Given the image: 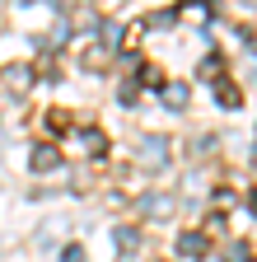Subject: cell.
I'll use <instances>...</instances> for the list:
<instances>
[{"label": "cell", "mask_w": 257, "mask_h": 262, "mask_svg": "<svg viewBox=\"0 0 257 262\" xmlns=\"http://www.w3.org/2000/svg\"><path fill=\"white\" fill-rule=\"evenodd\" d=\"M220 103H229V108H234V103H239V89H229V84H220Z\"/></svg>", "instance_id": "obj_3"}, {"label": "cell", "mask_w": 257, "mask_h": 262, "mask_svg": "<svg viewBox=\"0 0 257 262\" xmlns=\"http://www.w3.org/2000/svg\"><path fill=\"white\" fill-rule=\"evenodd\" d=\"M178 248H182V253H201V248H206V239H201V234H182V244H178Z\"/></svg>", "instance_id": "obj_2"}, {"label": "cell", "mask_w": 257, "mask_h": 262, "mask_svg": "<svg viewBox=\"0 0 257 262\" xmlns=\"http://www.w3.org/2000/svg\"><path fill=\"white\" fill-rule=\"evenodd\" d=\"M66 262H84V253L80 248H66Z\"/></svg>", "instance_id": "obj_4"}, {"label": "cell", "mask_w": 257, "mask_h": 262, "mask_svg": "<svg viewBox=\"0 0 257 262\" xmlns=\"http://www.w3.org/2000/svg\"><path fill=\"white\" fill-rule=\"evenodd\" d=\"M52 164H56V150H33V169H52Z\"/></svg>", "instance_id": "obj_1"}]
</instances>
